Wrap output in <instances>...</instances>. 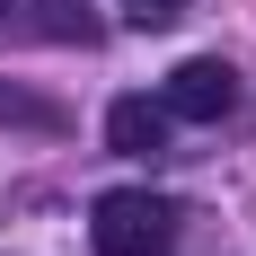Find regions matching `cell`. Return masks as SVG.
<instances>
[{"instance_id":"cell-1","label":"cell","mask_w":256,"mask_h":256,"mask_svg":"<svg viewBox=\"0 0 256 256\" xmlns=\"http://www.w3.org/2000/svg\"><path fill=\"white\" fill-rule=\"evenodd\" d=\"M177 221L186 212L168 204V194L115 186V194H98V212H88V238H98V256H168L177 248Z\"/></svg>"},{"instance_id":"cell-2","label":"cell","mask_w":256,"mask_h":256,"mask_svg":"<svg viewBox=\"0 0 256 256\" xmlns=\"http://www.w3.org/2000/svg\"><path fill=\"white\" fill-rule=\"evenodd\" d=\"M159 106H168V124H221V115L238 106V71H230V62H212V53H194V62L168 71Z\"/></svg>"},{"instance_id":"cell-3","label":"cell","mask_w":256,"mask_h":256,"mask_svg":"<svg viewBox=\"0 0 256 256\" xmlns=\"http://www.w3.org/2000/svg\"><path fill=\"white\" fill-rule=\"evenodd\" d=\"M106 142H115L124 159H159V150H168V106L115 98V106H106Z\"/></svg>"},{"instance_id":"cell-4","label":"cell","mask_w":256,"mask_h":256,"mask_svg":"<svg viewBox=\"0 0 256 256\" xmlns=\"http://www.w3.org/2000/svg\"><path fill=\"white\" fill-rule=\"evenodd\" d=\"M0 115H9V124H53V106L44 98H18V88H0Z\"/></svg>"},{"instance_id":"cell-5","label":"cell","mask_w":256,"mask_h":256,"mask_svg":"<svg viewBox=\"0 0 256 256\" xmlns=\"http://www.w3.org/2000/svg\"><path fill=\"white\" fill-rule=\"evenodd\" d=\"M168 9H177V0H132V18H142V26H159Z\"/></svg>"},{"instance_id":"cell-6","label":"cell","mask_w":256,"mask_h":256,"mask_svg":"<svg viewBox=\"0 0 256 256\" xmlns=\"http://www.w3.org/2000/svg\"><path fill=\"white\" fill-rule=\"evenodd\" d=\"M0 18H9V0H0Z\"/></svg>"}]
</instances>
